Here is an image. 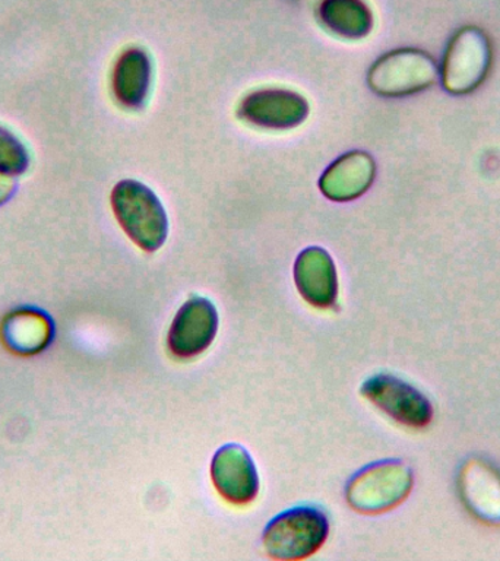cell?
<instances>
[{
	"label": "cell",
	"mask_w": 500,
	"mask_h": 561,
	"mask_svg": "<svg viewBox=\"0 0 500 561\" xmlns=\"http://www.w3.org/2000/svg\"><path fill=\"white\" fill-rule=\"evenodd\" d=\"M53 322L42 310L24 307L4 318L0 335L12 353L33 355L42 353L53 340Z\"/></svg>",
	"instance_id": "13"
},
{
	"label": "cell",
	"mask_w": 500,
	"mask_h": 561,
	"mask_svg": "<svg viewBox=\"0 0 500 561\" xmlns=\"http://www.w3.org/2000/svg\"><path fill=\"white\" fill-rule=\"evenodd\" d=\"M239 116L265 129L287 130L306 121L309 116V103L293 91H257L241 101Z\"/></svg>",
	"instance_id": "10"
},
{
	"label": "cell",
	"mask_w": 500,
	"mask_h": 561,
	"mask_svg": "<svg viewBox=\"0 0 500 561\" xmlns=\"http://www.w3.org/2000/svg\"><path fill=\"white\" fill-rule=\"evenodd\" d=\"M318 13L320 22L340 37L364 38L373 28L371 8L363 0H322Z\"/></svg>",
	"instance_id": "15"
},
{
	"label": "cell",
	"mask_w": 500,
	"mask_h": 561,
	"mask_svg": "<svg viewBox=\"0 0 500 561\" xmlns=\"http://www.w3.org/2000/svg\"><path fill=\"white\" fill-rule=\"evenodd\" d=\"M493 50L487 34L478 26H463L452 35L443 51L439 79L451 95H468L489 77Z\"/></svg>",
	"instance_id": "3"
},
{
	"label": "cell",
	"mask_w": 500,
	"mask_h": 561,
	"mask_svg": "<svg viewBox=\"0 0 500 561\" xmlns=\"http://www.w3.org/2000/svg\"><path fill=\"white\" fill-rule=\"evenodd\" d=\"M414 485L412 469L399 459H385L360 469L345 485V500L363 515L393 511L410 495Z\"/></svg>",
	"instance_id": "1"
},
{
	"label": "cell",
	"mask_w": 500,
	"mask_h": 561,
	"mask_svg": "<svg viewBox=\"0 0 500 561\" xmlns=\"http://www.w3.org/2000/svg\"><path fill=\"white\" fill-rule=\"evenodd\" d=\"M15 180L9 178V175L0 173V206L7 204L8 201H11V197L15 195Z\"/></svg>",
	"instance_id": "17"
},
{
	"label": "cell",
	"mask_w": 500,
	"mask_h": 561,
	"mask_svg": "<svg viewBox=\"0 0 500 561\" xmlns=\"http://www.w3.org/2000/svg\"><path fill=\"white\" fill-rule=\"evenodd\" d=\"M30 161L29 149L20 138L0 126V173L16 178L29 170Z\"/></svg>",
	"instance_id": "16"
},
{
	"label": "cell",
	"mask_w": 500,
	"mask_h": 561,
	"mask_svg": "<svg viewBox=\"0 0 500 561\" xmlns=\"http://www.w3.org/2000/svg\"><path fill=\"white\" fill-rule=\"evenodd\" d=\"M211 478L218 494L235 506L252 503L259 493V473L243 446L228 443L211 460Z\"/></svg>",
	"instance_id": "8"
},
{
	"label": "cell",
	"mask_w": 500,
	"mask_h": 561,
	"mask_svg": "<svg viewBox=\"0 0 500 561\" xmlns=\"http://www.w3.org/2000/svg\"><path fill=\"white\" fill-rule=\"evenodd\" d=\"M360 393L397 423L424 428L432 423L433 407L429 399L399 377L379 373L364 380Z\"/></svg>",
	"instance_id": "6"
},
{
	"label": "cell",
	"mask_w": 500,
	"mask_h": 561,
	"mask_svg": "<svg viewBox=\"0 0 500 561\" xmlns=\"http://www.w3.org/2000/svg\"><path fill=\"white\" fill-rule=\"evenodd\" d=\"M458 493L476 519L500 525V471L489 460L469 458L458 471Z\"/></svg>",
	"instance_id": "9"
},
{
	"label": "cell",
	"mask_w": 500,
	"mask_h": 561,
	"mask_svg": "<svg viewBox=\"0 0 500 561\" xmlns=\"http://www.w3.org/2000/svg\"><path fill=\"white\" fill-rule=\"evenodd\" d=\"M151 60L143 48L132 47L123 51L113 70V94L125 108L143 107L151 87Z\"/></svg>",
	"instance_id": "14"
},
{
	"label": "cell",
	"mask_w": 500,
	"mask_h": 561,
	"mask_svg": "<svg viewBox=\"0 0 500 561\" xmlns=\"http://www.w3.org/2000/svg\"><path fill=\"white\" fill-rule=\"evenodd\" d=\"M375 175V160L367 152L351 151L328 167L319 180V187L328 199L354 201L371 188Z\"/></svg>",
	"instance_id": "12"
},
{
	"label": "cell",
	"mask_w": 500,
	"mask_h": 561,
	"mask_svg": "<svg viewBox=\"0 0 500 561\" xmlns=\"http://www.w3.org/2000/svg\"><path fill=\"white\" fill-rule=\"evenodd\" d=\"M218 331V311L208 298H189L171 322L167 345L175 358H193L213 344Z\"/></svg>",
	"instance_id": "7"
},
{
	"label": "cell",
	"mask_w": 500,
	"mask_h": 561,
	"mask_svg": "<svg viewBox=\"0 0 500 561\" xmlns=\"http://www.w3.org/2000/svg\"><path fill=\"white\" fill-rule=\"evenodd\" d=\"M114 217L145 252H156L169 234V219L156 193L136 180H122L112 192Z\"/></svg>",
	"instance_id": "2"
},
{
	"label": "cell",
	"mask_w": 500,
	"mask_h": 561,
	"mask_svg": "<svg viewBox=\"0 0 500 561\" xmlns=\"http://www.w3.org/2000/svg\"><path fill=\"white\" fill-rule=\"evenodd\" d=\"M438 79V61L428 51L414 47L386 53L367 73L371 90L386 99L420 94L433 87Z\"/></svg>",
	"instance_id": "5"
},
{
	"label": "cell",
	"mask_w": 500,
	"mask_h": 561,
	"mask_svg": "<svg viewBox=\"0 0 500 561\" xmlns=\"http://www.w3.org/2000/svg\"><path fill=\"white\" fill-rule=\"evenodd\" d=\"M294 280L300 296L316 309L337 305L338 276L331 254L322 248H307L294 263Z\"/></svg>",
	"instance_id": "11"
},
{
	"label": "cell",
	"mask_w": 500,
	"mask_h": 561,
	"mask_svg": "<svg viewBox=\"0 0 500 561\" xmlns=\"http://www.w3.org/2000/svg\"><path fill=\"white\" fill-rule=\"evenodd\" d=\"M327 513L315 506L288 508L265 526L263 550L274 560H303L314 556L327 542Z\"/></svg>",
	"instance_id": "4"
}]
</instances>
